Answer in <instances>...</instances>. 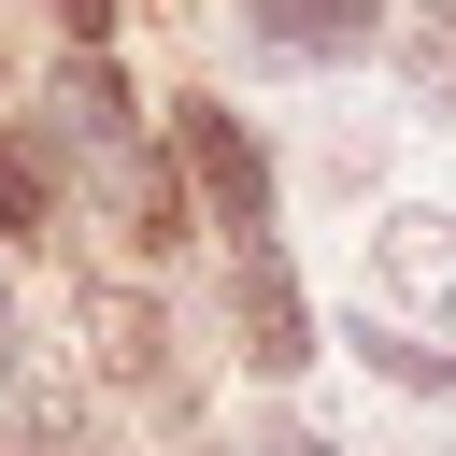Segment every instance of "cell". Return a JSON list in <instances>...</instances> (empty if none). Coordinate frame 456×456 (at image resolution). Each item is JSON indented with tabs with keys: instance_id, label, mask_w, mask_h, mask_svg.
<instances>
[{
	"instance_id": "1",
	"label": "cell",
	"mask_w": 456,
	"mask_h": 456,
	"mask_svg": "<svg viewBox=\"0 0 456 456\" xmlns=\"http://www.w3.org/2000/svg\"><path fill=\"white\" fill-rule=\"evenodd\" d=\"M228 328H242V370H299L314 356V314H299V271L271 256V228H228Z\"/></svg>"
},
{
	"instance_id": "2",
	"label": "cell",
	"mask_w": 456,
	"mask_h": 456,
	"mask_svg": "<svg viewBox=\"0 0 456 456\" xmlns=\"http://www.w3.org/2000/svg\"><path fill=\"white\" fill-rule=\"evenodd\" d=\"M185 171H200V200L228 228H271V157H256V128L228 100H185Z\"/></svg>"
},
{
	"instance_id": "3",
	"label": "cell",
	"mask_w": 456,
	"mask_h": 456,
	"mask_svg": "<svg viewBox=\"0 0 456 456\" xmlns=\"http://www.w3.org/2000/svg\"><path fill=\"white\" fill-rule=\"evenodd\" d=\"M370 271H385L399 314L456 328V214H385V228H370Z\"/></svg>"
},
{
	"instance_id": "4",
	"label": "cell",
	"mask_w": 456,
	"mask_h": 456,
	"mask_svg": "<svg viewBox=\"0 0 456 456\" xmlns=\"http://www.w3.org/2000/svg\"><path fill=\"white\" fill-rule=\"evenodd\" d=\"M256 14V43H285V57H356L370 28H385V0H242Z\"/></svg>"
},
{
	"instance_id": "5",
	"label": "cell",
	"mask_w": 456,
	"mask_h": 456,
	"mask_svg": "<svg viewBox=\"0 0 456 456\" xmlns=\"http://www.w3.org/2000/svg\"><path fill=\"white\" fill-rule=\"evenodd\" d=\"M100 185H114V214H128V242H142V256H171V242H185V200H171V171H142V157L114 142V157H100Z\"/></svg>"
},
{
	"instance_id": "6",
	"label": "cell",
	"mask_w": 456,
	"mask_h": 456,
	"mask_svg": "<svg viewBox=\"0 0 456 456\" xmlns=\"http://www.w3.org/2000/svg\"><path fill=\"white\" fill-rule=\"evenodd\" d=\"M57 114H71V142H100V157H114L142 100H128V71H100V57H71V71H57Z\"/></svg>"
},
{
	"instance_id": "7",
	"label": "cell",
	"mask_w": 456,
	"mask_h": 456,
	"mask_svg": "<svg viewBox=\"0 0 456 456\" xmlns=\"http://www.w3.org/2000/svg\"><path fill=\"white\" fill-rule=\"evenodd\" d=\"M0 399H14V428H28V442H57V428H71V399L28 370V328H14V299H0Z\"/></svg>"
},
{
	"instance_id": "8",
	"label": "cell",
	"mask_w": 456,
	"mask_h": 456,
	"mask_svg": "<svg viewBox=\"0 0 456 456\" xmlns=\"http://www.w3.org/2000/svg\"><path fill=\"white\" fill-rule=\"evenodd\" d=\"M86 328H100V370L157 385V314H142V299H114V285H100V299H86Z\"/></svg>"
},
{
	"instance_id": "9",
	"label": "cell",
	"mask_w": 456,
	"mask_h": 456,
	"mask_svg": "<svg viewBox=\"0 0 456 456\" xmlns=\"http://www.w3.org/2000/svg\"><path fill=\"white\" fill-rule=\"evenodd\" d=\"M342 342H356V356H370L385 385H456V356H442L428 328H385V314H370V328H342Z\"/></svg>"
},
{
	"instance_id": "10",
	"label": "cell",
	"mask_w": 456,
	"mask_h": 456,
	"mask_svg": "<svg viewBox=\"0 0 456 456\" xmlns=\"http://www.w3.org/2000/svg\"><path fill=\"white\" fill-rule=\"evenodd\" d=\"M57 214V185H43V157L28 142H0V228H43Z\"/></svg>"
},
{
	"instance_id": "11",
	"label": "cell",
	"mask_w": 456,
	"mask_h": 456,
	"mask_svg": "<svg viewBox=\"0 0 456 456\" xmlns=\"http://www.w3.org/2000/svg\"><path fill=\"white\" fill-rule=\"evenodd\" d=\"M57 14H71V28H86V43H100V28H114V0H57Z\"/></svg>"
},
{
	"instance_id": "12",
	"label": "cell",
	"mask_w": 456,
	"mask_h": 456,
	"mask_svg": "<svg viewBox=\"0 0 456 456\" xmlns=\"http://www.w3.org/2000/svg\"><path fill=\"white\" fill-rule=\"evenodd\" d=\"M271 456H328V442H271Z\"/></svg>"
}]
</instances>
